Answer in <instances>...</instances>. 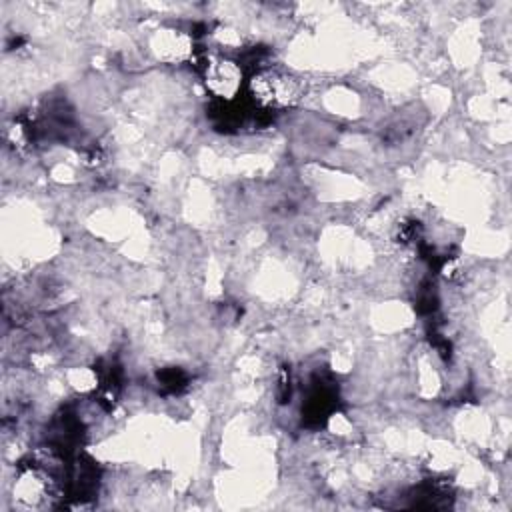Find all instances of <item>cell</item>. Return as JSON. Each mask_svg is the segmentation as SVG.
Instances as JSON below:
<instances>
[{
	"label": "cell",
	"mask_w": 512,
	"mask_h": 512,
	"mask_svg": "<svg viewBox=\"0 0 512 512\" xmlns=\"http://www.w3.org/2000/svg\"><path fill=\"white\" fill-rule=\"evenodd\" d=\"M252 98L266 108H286L298 98V82L280 70L266 68L252 76L250 80Z\"/></svg>",
	"instance_id": "6da1fadb"
},
{
	"label": "cell",
	"mask_w": 512,
	"mask_h": 512,
	"mask_svg": "<svg viewBox=\"0 0 512 512\" xmlns=\"http://www.w3.org/2000/svg\"><path fill=\"white\" fill-rule=\"evenodd\" d=\"M206 84L210 86L212 92L218 96H230L240 82V70L232 60L226 58H216L210 64H206Z\"/></svg>",
	"instance_id": "7a4b0ae2"
}]
</instances>
